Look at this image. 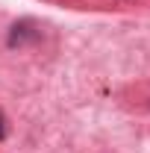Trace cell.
<instances>
[{"mask_svg":"<svg viewBox=\"0 0 150 153\" xmlns=\"http://www.w3.org/2000/svg\"><path fill=\"white\" fill-rule=\"evenodd\" d=\"M38 36H41V30H38L33 21H18V24H12V30H9V47L33 44V41H38Z\"/></svg>","mask_w":150,"mask_h":153,"instance_id":"obj_1","label":"cell"},{"mask_svg":"<svg viewBox=\"0 0 150 153\" xmlns=\"http://www.w3.org/2000/svg\"><path fill=\"white\" fill-rule=\"evenodd\" d=\"M6 135V118H3V112H0V138Z\"/></svg>","mask_w":150,"mask_h":153,"instance_id":"obj_2","label":"cell"}]
</instances>
